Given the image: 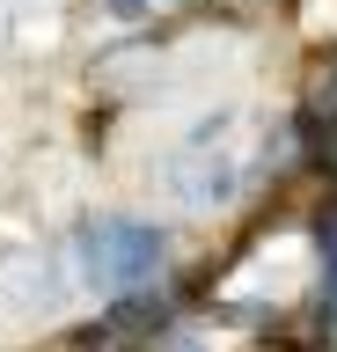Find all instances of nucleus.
Masks as SVG:
<instances>
[{
  "label": "nucleus",
  "instance_id": "20e7f679",
  "mask_svg": "<svg viewBox=\"0 0 337 352\" xmlns=\"http://www.w3.org/2000/svg\"><path fill=\"white\" fill-rule=\"evenodd\" d=\"M15 15H23V0H0V44L15 37Z\"/></svg>",
  "mask_w": 337,
  "mask_h": 352
},
{
  "label": "nucleus",
  "instance_id": "f257e3e1",
  "mask_svg": "<svg viewBox=\"0 0 337 352\" xmlns=\"http://www.w3.org/2000/svg\"><path fill=\"white\" fill-rule=\"evenodd\" d=\"M59 250H67L73 294H95L103 308L169 279V228L154 213H117V206L111 213H81Z\"/></svg>",
  "mask_w": 337,
  "mask_h": 352
},
{
  "label": "nucleus",
  "instance_id": "7ed1b4c3",
  "mask_svg": "<svg viewBox=\"0 0 337 352\" xmlns=\"http://www.w3.org/2000/svg\"><path fill=\"white\" fill-rule=\"evenodd\" d=\"M169 8H183V0H103L111 22H154V15H169Z\"/></svg>",
  "mask_w": 337,
  "mask_h": 352
},
{
  "label": "nucleus",
  "instance_id": "f03ea898",
  "mask_svg": "<svg viewBox=\"0 0 337 352\" xmlns=\"http://www.w3.org/2000/svg\"><path fill=\"white\" fill-rule=\"evenodd\" d=\"M227 125H235V110H205L198 125L169 147V162H161V191H169V206H176V213L213 220V213H227V206L257 184L249 154L227 147Z\"/></svg>",
  "mask_w": 337,
  "mask_h": 352
}]
</instances>
